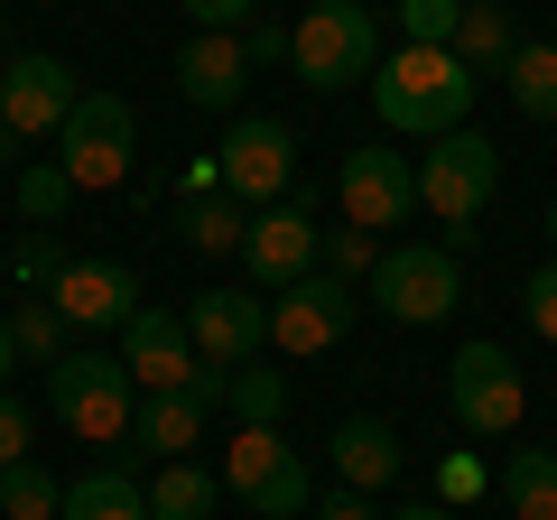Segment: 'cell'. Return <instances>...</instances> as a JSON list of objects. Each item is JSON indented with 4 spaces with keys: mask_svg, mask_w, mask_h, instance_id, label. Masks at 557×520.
<instances>
[{
    "mask_svg": "<svg viewBox=\"0 0 557 520\" xmlns=\"http://www.w3.org/2000/svg\"><path fill=\"white\" fill-rule=\"evenodd\" d=\"M288 65H298L307 94H344V84H372L381 65V28L362 0H307L298 28H288Z\"/></svg>",
    "mask_w": 557,
    "mask_h": 520,
    "instance_id": "3",
    "label": "cell"
},
{
    "mask_svg": "<svg viewBox=\"0 0 557 520\" xmlns=\"http://www.w3.org/2000/svg\"><path fill=\"white\" fill-rule=\"evenodd\" d=\"M0 520H65V493L47 465H10L0 474Z\"/></svg>",
    "mask_w": 557,
    "mask_h": 520,
    "instance_id": "26",
    "label": "cell"
},
{
    "mask_svg": "<svg viewBox=\"0 0 557 520\" xmlns=\"http://www.w3.org/2000/svg\"><path fill=\"white\" fill-rule=\"evenodd\" d=\"M75 102H84V84L65 57H10V75H0V121L20 140H57Z\"/></svg>",
    "mask_w": 557,
    "mask_h": 520,
    "instance_id": "15",
    "label": "cell"
},
{
    "mask_svg": "<svg viewBox=\"0 0 557 520\" xmlns=\"http://www.w3.org/2000/svg\"><path fill=\"white\" fill-rule=\"evenodd\" d=\"M317 251H325V223L307 214V205H260L251 214V233H242V270H251V288L270 298V288H288V280H307L317 270Z\"/></svg>",
    "mask_w": 557,
    "mask_h": 520,
    "instance_id": "12",
    "label": "cell"
},
{
    "mask_svg": "<svg viewBox=\"0 0 557 520\" xmlns=\"http://www.w3.org/2000/svg\"><path fill=\"white\" fill-rule=\"evenodd\" d=\"M242 47H251V65H278V57H288V28H278V20H251V28H242Z\"/></svg>",
    "mask_w": 557,
    "mask_h": 520,
    "instance_id": "36",
    "label": "cell"
},
{
    "mask_svg": "<svg viewBox=\"0 0 557 520\" xmlns=\"http://www.w3.org/2000/svg\"><path fill=\"white\" fill-rule=\"evenodd\" d=\"M121 372H131V391H205L214 381V362H196V344H186V317L177 307H139L131 325H121Z\"/></svg>",
    "mask_w": 557,
    "mask_h": 520,
    "instance_id": "8",
    "label": "cell"
},
{
    "mask_svg": "<svg viewBox=\"0 0 557 520\" xmlns=\"http://www.w3.org/2000/svg\"><path fill=\"white\" fill-rule=\"evenodd\" d=\"M325 456H335L344 493H381V483L399 474V437H391V419H344L335 437H325Z\"/></svg>",
    "mask_w": 557,
    "mask_h": 520,
    "instance_id": "19",
    "label": "cell"
},
{
    "mask_svg": "<svg viewBox=\"0 0 557 520\" xmlns=\"http://www.w3.org/2000/svg\"><path fill=\"white\" fill-rule=\"evenodd\" d=\"M0 75H10V57H0Z\"/></svg>",
    "mask_w": 557,
    "mask_h": 520,
    "instance_id": "42",
    "label": "cell"
},
{
    "mask_svg": "<svg viewBox=\"0 0 557 520\" xmlns=\"http://www.w3.org/2000/svg\"><path fill=\"white\" fill-rule=\"evenodd\" d=\"M214 409H223V372L205 381V391H159V400H139L131 456H159V465L196 456V437H205V419H214Z\"/></svg>",
    "mask_w": 557,
    "mask_h": 520,
    "instance_id": "18",
    "label": "cell"
},
{
    "mask_svg": "<svg viewBox=\"0 0 557 520\" xmlns=\"http://www.w3.org/2000/svg\"><path fill=\"white\" fill-rule=\"evenodd\" d=\"M493 196H502V149L483 140V131H446V140H428V168H418V205L446 223V251H465V242L483 233Z\"/></svg>",
    "mask_w": 557,
    "mask_h": 520,
    "instance_id": "2",
    "label": "cell"
},
{
    "mask_svg": "<svg viewBox=\"0 0 557 520\" xmlns=\"http://www.w3.org/2000/svg\"><path fill=\"white\" fill-rule=\"evenodd\" d=\"M446 409H456L474 437H511V428L530 419V381H520V362L502 354V344H465V354L446 362Z\"/></svg>",
    "mask_w": 557,
    "mask_h": 520,
    "instance_id": "7",
    "label": "cell"
},
{
    "mask_svg": "<svg viewBox=\"0 0 557 520\" xmlns=\"http://www.w3.org/2000/svg\"><path fill=\"white\" fill-rule=\"evenodd\" d=\"M242 233H251V205L242 196H186V214H177V242L186 251H242Z\"/></svg>",
    "mask_w": 557,
    "mask_h": 520,
    "instance_id": "24",
    "label": "cell"
},
{
    "mask_svg": "<svg viewBox=\"0 0 557 520\" xmlns=\"http://www.w3.org/2000/svg\"><path fill=\"white\" fill-rule=\"evenodd\" d=\"M223 493H242L260 520H298L307 511V465L278 446V428H242L223 446Z\"/></svg>",
    "mask_w": 557,
    "mask_h": 520,
    "instance_id": "9",
    "label": "cell"
},
{
    "mask_svg": "<svg viewBox=\"0 0 557 520\" xmlns=\"http://www.w3.org/2000/svg\"><path fill=\"white\" fill-rule=\"evenodd\" d=\"M502 502H511V520H557V456L548 446H511L502 456Z\"/></svg>",
    "mask_w": 557,
    "mask_h": 520,
    "instance_id": "23",
    "label": "cell"
},
{
    "mask_svg": "<svg viewBox=\"0 0 557 520\" xmlns=\"http://www.w3.org/2000/svg\"><path fill=\"white\" fill-rule=\"evenodd\" d=\"M520 317H530L539 344H557V260H548V270H530V288H520Z\"/></svg>",
    "mask_w": 557,
    "mask_h": 520,
    "instance_id": "32",
    "label": "cell"
},
{
    "mask_svg": "<svg viewBox=\"0 0 557 520\" xmlns=\"http://www.w3.org/2000/svg\"><path fill=\"white\" fill-rule=\"evenodd\" d=\"M177 317H186L196 362H214V372H233V362H251L260 344H270V298H260V288H205Z\"/></svg>",
    "mask_w": 557,
    "mask_h": 520,
    "instance_id": "13",
    "label": "cell"
},
{
    "mask_svg": "<svg viewBox=\"0 0 557 520\" xmlns=\"http://www.w3.org/2000/svg\"><path fill=\"white\" fill-rule=\"evenodd\" d=\"M502 84H511V102L530 121H557V47L548 38H520L511 65H502Z\"/></svg>",
    "mask_w": 557,
    "mask_h": 520,
    "instance_id": "25",
    "label": "cell"
},
{
    "mask_svg": "<svg viewBox=\"0 0 557 520\" xmlns=\"http://www.w3.org/2000/svg\"><path fill=\"white\" fill-rule=\"evenodd\" d=\"M335 196H344V223L381 242L391 223H409V214H418V168L399 159V149H344Z\"/></svg>",
    "mask_w": 557,
    "mask_h": 520,
    "instance_id": "11",
    "label": "cell"
},
{
    "mask_svg": "<svg viewBox=\"0 0 557 520\" xmlns=\"http://www.w3.org/2000/svg\"><path fill=\"white\" fill-rule=\"evenodd\" d=\"M465 20V0H399V38L409 47H446Z\"/></svg>",
    "mask_w": 557,
    "mask_h": 520,
    "instance_id": "31",
    "label": "cell"
},
{
    "mask_svg": "<svg viewBox=\"0 0 557 520\" xmlns=\"http://www.w3.org/2000/svg\"><path fill=\"white\" fill-rule=\"evenodd\" d=\"M131 159H139V121L121 94H84L75 112H65L57 131V168L75 196H112V186H131Z\"/></svg>",
    "mask_w": 557,
    "mask_h": 520,
    "instance_id": "5",
    "label": "cell"
},
{
    "mask_svg": "<svg viewBox=\"0 0 557 520\" xmlns=\"http://www.w3.org/2000/svg\"><path fill=\"white\" fill-rule=\"evenodd\" d=\"M10 372H20V344H10V317H0V391H10Z\"/></svg>",
    "mask_w": 557,
    "mask_h": 520,
    "instance_id": "39",
    "label": "cell"
},
{
    "mask_svg": "<svg viewBox=\"0 0 557 520\" xmlns=\"http://www.w3.org/2000/svg\"><path fill=\"white\" fill-rule=\"evenodd\" d=\"M465 57V75H502L511 65V47H520V28H511V10L502 0H465V20H456V38H446Z\"/></svg>",
    "mask_w": 557,
    "mask_h": 520,
    "instance_id": "20",
    "label": "cell"
},
{
    "mask_svg": "<svg viewBox=\"0 0 557 520\" xmlns=\"http://www.w3.org/2000/svg\"><path fill=\"white\" fill-rule=\"evenodd\" d=\"M242 84H251V47H242V28H196V38L177 47V94L196 102V112H233Z\"/></svg>",
    "mask_w": 557,
    "mask_h": 520,
    "instance_id": "17",
    "label": "cell"
},
{
    "mask_svg": "<svg viewBox=\"0 0 557 520\" xmlns=\"http://www.w3.org/2000/svg\"><path fill=\"white\" fill-rule=\"evenodd\" d=\"M47 400H57V428L75 446H131L139 391L121 372V354H57L47 362Z\"/></svg>",
    "mask_w": 557,
    "mask_h": 520,
    "instance_id": "4",
    "label": "cell"
},
{
    "mask_svg": "<svg viewBox=\"0 0 557 520\" xmlns=\"http://www.w3.org/2000/svg\"><path fill=\"white\" fill-rule=\"evenodd\" d=\"M381 520H456L446 502H399V511H381Z\"/></svg>",
    "mask_w": 557,
    "mask_h": 520,
    "instance_id": "38",
    "label": "cell"
},
{
    "mask_svg": "<svg viewBox=\"0 0 557 520\" xmlns=\"http://www.w3.org/2000/svg\"><path fill=\"white\" fill-rule=\"evenodd\" d=\"M223 409H242V428H278L288 419V372H233Z\"/></svg>",
    "mask_w": 557,
    "mask_h": 520,
    "instance_id": "27",
    "label": "cell"
},
{
    "mask_svg": "<svg viewBox=\"0 0 557 520\" xmlns=\"http://www.w3.org/2000/svg\"><path fill=\"white\" fill-rule=\"evenodd\" d=\"M186 20H196V28H251L260 0H186Z\"/></svg>",
    "mask_w": 557,
    "mask_h": 520,
    "instance_id": "34",
    "label": "cell"
},
{
    "mask_svg": "<svg viewBox=\"0 0 557 520\" xmlns=\"http://www.w3.org/2000/svg\"><path fill=\"white\" fill-rule=\"evenodd\" d=\"M65 205H75V186H65V168H57V159L20 177V214H28V233H47V223H57Z\"/></svg>",
    "mask_w": 557,
    "mask_h": 520,
    "instance_id": "30",
    "label": "cell"
},
{
    "mask_svg": "<svg viewBox=\"0 0 557 520\" xmlns=\"http://www.w3.org/2000/svg\"><path fill=\"white\" fill-rule=\"evenodd\" d=\"M474 84L483 75H465L456 47H399V57L372 65V112H381V131L446 140V131H465V112H474Z\"/></svg>",
    "mask_w": 557,
    "mask_h": 520,
    "instance_id": "1",
    "label": "cell"
},
{
    "mask_svg": "<svg viewBox=\"0 0 557 520\" xmlns=\"http://www.w3.org/2000/svg\"><path fill=\"white\" fill-rule=\"evenodd\" d=\"M214 502H223V474H205L196 456L159 465V483H149V520H214Z\"/></svg>",
    "mask_w": 557,
    "mask_h": 520,
    "instance_id": "22",
    "label": "cell"
},
{
    "mask_svg": "<svg viewBox=\"0 0 557 520\" xmlns=\"http://www.w3.org/2000/svg\"><path fill=\"white\" fill-rule=\"evenodd\" d=\"M20 149H28V140L10 131V121H0V168H20Z\"/></svg>",
    "mask_w": 557,
    "mask_h": 520,
    "instance_id": "40",
    "label": "cell"
},
{
    "mask_svg": "<svg viewBox=\"0 0 557 520\" xmlns=\"http://www.w3.org/2000/svg\"><path fill=\"white\" fill-rule=\"evenodd\" d=\"M548 242H557V205H548Z\"/></svg>",
    "mask_w": 557,
    "mask_h": 520,
    "instance_id": "41",
    "label": "cell"
},
{
    "mask_svg": "<svg viewBox=\"0 0 557 520\" xmlns=\"http://www.w3.org/2000/svg\"><path fill=\"white\" fill-rule=\"evenodd\" d=\"M344 325H354V280H335V270H307V280H288L270 298V344L278 354H335Z\"/></svg>",
    "mask_w": 557,
    "mask_h": 520,
    "instance_id": "10",
    "label": "cell"
},
{
    "mask_svg": "<svg viewBox=\"0 0 557 520\" xmlns=\"http://www.w3.org/2000/svg\"><path fill=\"white\" fill-rule=\"evenodd\" d=\"M317 270H335V280H354V288H372L381 242H372V233H354V223H335V233H325V251H317Z\"/></svg>",
    "mask_w": 557,
    "mask_h": 520,
    "instance_id": "29",
    "label": "cell"
},
{
    "mask_svg": "<svg viewBox=\"0 0 557 520\" xmlns=\"http://www.w3.org/2000/svg\"><path fill=\"white\" fill-rule=\"evenodd\" d=\"M28 400H10V391H0V474H10V465H28Z\"/></svg>",
    "mask_w": 557,
    "mask_h": 520,
    "instance_id": "33",
    "label": "cell"
},
{
    "mask_svg": "<svg viewBox=\"0 0 557 520\" xmlns=\"http://www.w3.org/2000/svg\"><path fill=\"white\" fill-rule=\"evenodd\" d=\"M317 520H381V511H372V502H362V493H335V502H325Z\"/></svg>",
    "mask_w": 557,
    "mask_h": 520,
    "instance_id": "37",
    "label": "cell"
},
{
    "mask_svg": "<svg viewBox=\"0 0 557 520\" xmlns=\"http://www.w3.org/2000/svg\"><path fill=\"white\" fill-rule=\"evenodd\" d=\"M65 520H149V493L121 465H94V474L65 483Z\"/></svg>",
    "mask_w": 557,
    "mask_h": 520,
    "instance_id": "21",
    "label": "cell"
},
{
    "mask_svg": "<svg viewBox=\"0 0 557 520\" xmlns=\"http://www.w3.org/2000/svg\"><path fill=\"white\" fill-rule=\"evenodd\" d=\"M10 344H20V362H57V354H65L57 298H20V307H10Z\"/></svg>",
    "mask_w": 557,
    "mask_h": 520,
    "instance_id": "28",
    "label": "cell"
},
{
    "mask_svg": "<svg viewBox=\"0 0 557 520\" xmlns=\"http://www.w3.org/2000/svg\"><path fill=\"white\" fill-rule=\"evenodd\" d=\"M47 298H57V317L84 325V335H102V325H131V317H139V280L121 270V260H65L57 280H47Z\"/></svg>",
    "mask_w": 557,
    "mask_h": 520,
    "instance_id": "16",
    "label": "cell"
},
{
    "mask_svg": "<svg viewBox=\"0 0 557 520\" xmlns=\"http://www.w3.org/2000/svg\"><path fill=\"white\" fill-rule=\"evenodd\" d=\"M372 307L391 325H446L465 307V270L456 251H428V242H399V251H381L372 270Z\"/></svg>",
    "mask_w": 557,
    "mask_h": 520,
    "instance_id": "6",
    "label": "cell"
},
{
    "mask_svg": "<svg viewBox=\"0 0 557 520\" xmlns=\"http://www.w3.org/2000/svg\"><path fill=\"white\" fill-rule=\"evenodd\" d=\"M437 493H446V511H456V502H474V493H483V465H474V456H446Z\"/></svg>",
    "mask_w": 557,
    "mask_h": 520,
    "instance_id": "35",
    "label": "cell"
},
{
    "mask_svg": "<svg viewBox=\"0 0 557 520\" xmlns=\"http://www.w3.org/2000/svg\"><path fill=\"white\" fill-rule=\"evenodd\" d=\"M214 159H223V196H242L260 214V205H278L288 177H298V131L288 121H233V140Z\"/></svg>",
    "mask_w": 557,
    "mask_h": 520,
    "instance_id": "14",
    "label": "cell"
}]
</instances>
